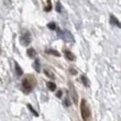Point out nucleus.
I'll return each instance as SVG.
<instances>
[{
	"instance_id": "1",
	"label": "nucleus",
	"mask_w": 121,
	"mask_h": 121,
	"mask_svg": "<svg viewBox=\"0 0 121 121\" xmlns=\"http://www.w3.org/2000/svg\"><path fill=\"white\" fill-rule=\"evenodd\" d=\"M36 85V79L35 77L31 74H28L24 76V78L22 79V87H23V91H26V94H29L33 90V88Z\"/></svg>"
},
{
	"instance_id": "2",
	"label": "nucleus",
	"mask_w": 121,
	"mask_h": 121,
	"mask_svg": "<svg viewBox=\"0 0 121 121\" xmlns=\"http://www.w3.org/2000/svg\"><path fill=\"white\" fill-rule=\"evenodd\" d=\"M80 113H82L83 120H88V119H89L90 110H89L88 105H87L86 99H82V101H80Z\"/></svg>"
},
{
	"instance_id": "3",
	"label": "nucleus",
	"mask_w": 121,
	"mask_h": 121,
	"mask_svg": "<svg viewBox=\"0 0 121 121\" xmlns=\"http://www.w3.org/2000/svg\"><path fill=\"white\" fill-rule=\"evenodd\" d=\"M31 33L29 31H24L23 32V34L21 35V38H20V42H21V44L22 45H29L31 43Z\"/></svg>"
},
{
	"instance_id": "4",
	"label": "nucleus",
	"mask_w": 121,
	"mask_h": 121,
	"mask_svg": "<svg viewBox=\"0 0 121 121\" xmlns=\"http://www.w3.org/2000/svg\"><path fill=\"white\" fill-rule=\"evenodd\" d=\"M58 36L63 39L65 42H68V43H69V42H74L73 35L68 31H58Z\"/></svg>"
},
{
	"instance_id": "5",
	"label": "nucleus",
	"mask_w": 121,
	"mask_h": 121,
	"mask_svg": "<svg viewBox=\"0 0 121 121\" xmlns=\"http://www.w3.org/2000/svg\"><path fill=\"white\" fill-rule=\"evenodd\" d=\"M69 95L70 97H72V99H73L74 104H77L78 102V98H77V92L76 90H75V88H74L73 84L69 83Z\"/></svg>"
},
{
	"instance_id": "6",
	"label": "nucleus",
	"mask_w": 121,
	"mask_h": 121,
	"mask_svg": "<svg viewBox=\"0 0 121 121\" xmlns=\"http://www.w3.org/2000/svg\"><path fill=\"white\" fill-rule=\"evenodd\" d=\"M110 24L112 26H117L118 28H121V23L118 21V19L115 16H110Z\"/></svg>"
},
{
	"instance_id": "7",
	"label": "nucleus",
	"mask_w": 121,
	"mask_h": 121,
	"mask_svg": "<svg viewBox=\"0 0 121 121\" xmlns=\"http://www.w3.org/2000/svg\"><path fill=\"white\" fill-rule=\"evenodd\" d=\"M65 57H66L68 60H76V56H75L70 51H68V50L65 51Z\"/></svg>"
},
{
	"instance_id": "8",
	"label": "nucleus",
	"mask_w": 121,
	"mask_h": 121,
	"mask_svg": "<svg viewBox=\"0 0 121 121\" xmlns=\"http://www.w3.org/2000/svg\"><path fill=\"white\" fill-rule=\"evenodd\" d=\"M44 74L48 77V78H52V79H54V78H55L54 73H53L52 70H50L48 68H45V69H44Z\"/></svg>"
},
{
	"instance_id": "9",
	"label": "nucleus",
	"mask_w": 121,
	"mask_h": 121,
	"mask_svg": "<svg viewBox=\"0 0 121 121\" xmlns=\"http://www.w3.org/2000/svg\"><path fill=\"white\" fill-rule=\"evenodd\" d=\"M26 54H28V56L31 58H34L35 55H36V52H35L34 48H29L28 51H26Z\"/></svg>"
},
{
	"instance_id": "10",
	"label": "nucleus",
	"mask_w": 121,
	"mask_h": 121,
	"mask_svg": "<svg viewBox=\"0 0 121 121\" xmlns=\"http://www.w3.org/2000/svg\"><path fill=\"white\" fill-rule=\"evenodd\" d=\"M16 73H17V76L18 77L23 75V70L21 69V67H20V65L18 63H16Z\"/></svg>"
},
{
	"instance_id": "11",
	"label": "nucleus",
	"mask_w": 121,
	"mask_h": 121,
	"mask_svg": "<svg viewBox=\"0 0 121 121\" xmlns=\"http://www.w3.org/2000/svg\"><path fill=\"white\" fill-rule=\"evenodd\" d=\"M80 79H82V82H83V84L85 85L86 87H89L90 86V82L88 80V78H87L85 75H83V76L80 77Z\"/></svg>"
},
{
	"instance_id": "12",
	"label": "nucleus",
	"mask_w": 121,
	"mask_h": 121,
	"mask_svg": "<svg viewBox=\"0 0 121 121\" xmlns=\"http://www.w3.org/2000/svg\"><path fill=\"white\" fill-rule=\"evenodd\" d=\"M48 89L51 90V91H54V90L56 89V85H55L54 83H52V82H48Z\"/></svg>"
},
{
	"instance_id": "13",
	"label": "nucleus",
	"mask_w": 121,
	"mask_h": 121,
	"mask_svg": "<svg viewBox=\"0 0 121 121\" xmlns=\"http://www.w3.org/2000/svg\"><path fill=\"white\" fill-rule=\"evenodd\" d=\"M34 68H35V70H36V72H40V70H41V66H40V60H34Z\"/></svg>"
},
{
	"instance_id": "14",
	"label": "nucleus",
	"mask_w": 121,
	"mask_h": 121,
	"mask_svg": "<svg viewBox=\"0 0 121 121\" xmlns=\"http://www.w3.org/2000/svg\"><path fill=\"white\" fill-rule=\"evenodd\" d=\"M44 10L46 12H50L52 10V3H51V0H48V3H46V7L44 8Z\"/></svg>"
},
{
	"instance_id": "15",
	"label": "nucleus",
	"mask_w": 121,
	"mask_h": 121,
	"mask_svg": "<svg viewBox=\"0 0 121 121\" xmlns=\"http://www.w3.org/2000/svg\"><path fill=\"white\" fill-rule=\"evenodd\" d=\"M48 53V54H52V55H54V56H60V53L58 52H56L55 50H48L46 51Z\"/></svg>"
},
{
	"instance_id": "16",
	"label": "nucleus",
	"mask_w": 121,
	"mask_h": 121,
	"mask_svg": "<svg viewBox=\"0 0 121 121\" xmlns=\"http://www.w3.org/2000/svg\"><path fill=\"white\" fill-rule=\"evenodd\" d=\"M48 29H51V30H55V29H56V26H55L54 22H50L48 24Z\"/></svg>"
},
{
	"instance_id": "17",
	"label": "nucleus",
	"mask_w": 121,
	"mask_h": 121,
	"mask_svg": "<svg viewBox=\"0 0 121 121\" xmlns=\"http://www.w3.org/2000/svg\"><path fill=\"white\" fill-rule=\"evenodd\" d=\"M28 108H29L30 110H31V112H32V113H33V115H34V116H36V117H38V116H39V113H38V112H36V111H35L34 109L32 108V106H31V105H28Z\"/></svg>"
},
{
	"instance_id": "18",
	"label": "nucleus",
	"mask_w": 121,
	"mask_h": 121,
	"mask_svg": "<svg viewBox=\"0 0 121 121\" xmlns=\"http://www.w3.org/2000/svg\"><path fill=\"white\" fill-rule=\"evenodd\" d=\"M56 11H57V12H60V11H62V4H60V1L56 2Z\"/></svg>"
},
{
	"instance_id": "19",
	"label": "nucleus",
	"mask_w": 121,
	"mask_h": 121,
	"mask_svg": "<svg viewBox=\"0 0 121 121\" xmlns=\"http://www.w3.org/2000/svg\"><path fill=\"white\" fill-rule=\"evenodd\" d=\"M64 104H65V106H66V107H68V106L70 105V101L68 100V98H66L65 100H64Z\"/></svg>"
},
{
	"instance_id": "20",
	"label": "nucleus",
	"mask_w": 121,
	"mask_h": 121,
	"mask_svg": "<svg viewBox=\"0 0 121 121\" xmlns=\"http://www.w3.org/2000/svg\"><path fill=\"white\" fill-rule=\"evenodd\" d=\"M62 96H63V91H62V90H58L57 94H56V97H57V98H60Z\"/></svg>"
},
{
	"instance_id": "21",
	"label": "nucleus",
	"mask_w": 121,
	"mask_h": 121,
	"mask_svg": "<svg viewBox=\"0 0 121 121\" xmlns=\"http://www.w3.org/2000/svg\"><path fill=\"white\" fill-rule=\"evenodd\" d=\"M70 73H72V74H76V70L74 69V67H70Z\"/></svg>"
}]
</instances>
